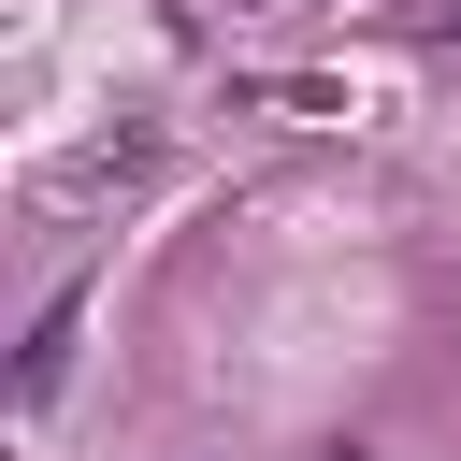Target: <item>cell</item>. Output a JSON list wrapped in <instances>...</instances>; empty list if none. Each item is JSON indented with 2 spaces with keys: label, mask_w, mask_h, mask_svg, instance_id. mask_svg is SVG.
<instances>
[{
  "label": "cell",
  "mask_w": 461,
  "mask_h": 461,
  "mask_svg": "<svg viewBox=\"0 0 461 461\" xmlns=\"http://www.w3.org/2000/svg\"><path fill=\"white\" fill-rule=\"evenodd\" d=\"M58 375H72V303H43L29 360H14V403H58Z\"/></svg>",
  "instance_id": "1"
}]
</instances>
